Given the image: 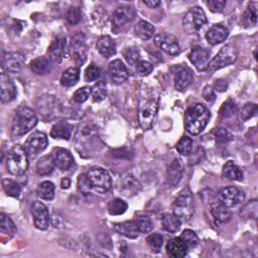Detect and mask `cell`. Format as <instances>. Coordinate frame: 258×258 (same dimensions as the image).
Returning <instances> with one entry per match:
<instances>
[{"label": "cell", "mask_w": 258, "mask_h": 258, "mask_svg": "<svg viewBox=\"0 0 258 258\" xmlns=\"http://www.w3.org/2000/svg\"><path fill=\"white\" fill-rule=\"evenodd\" d=\"M203 96H204V98H205L208 102H212V101H214L215 98H216V97H215V93H214L212 87H210V86H206V87H205V89H204V91H203Z\"/></svg>", "instance_id": "59"}, {"label": "cell", "mask_w": 258, "mask_h": 258, "mask_svg": "<svg viewBox=\"0 0 258 258\" xmlns=\"http://www.w3.org/2000/svg\"><path fill=\"white\" fill-rule=\"evenodd\" d=\"M100 68L95 64H91L85 71V80L87 82L96 81L100 77Z\"/></svg>", "instance_id": "49"}, {"label": "cell", "mask_w": 258, "mask_h": 258, "mask_svg": "<svg viewBox=\"0 0 258 258\" xmlns=\"http://www.w3.org/2000/svg\"><path fill=\"white\" fill-rule=\"evenodd\" d=\"M207 24L205 12L199 8H192L183 19V27L187 34H195Z\"/></svg>", "instance_id": "10"}, {"label": "cell", "mask_w": 258, "mask_h": 258, "mask_svg": "<svg viewBox=\"0 0 258 258\" xmlns=\"http://www.w3.org/2000/svg\"><path fill=\"white\" fill-rule=\"evenodd\" d=\"M28 154L22 146H15L9 153L7 160V167L9 172L14 176H23L26 174L29 161Z\"/></svg>", "instance_id": "6"}, {"label": "cell", "mask_w": 258, "mask_h": 258, "mask_svg": "<svg viewBox=\"0 0 258 258\" xmlns=\"http://www.w3.org/2000/svg\"><path fill=\"white\" fill-rule=\"evenodd\" d=\"M90 95H91V89L87 88V87H83L75 92L74 100L77 103H84L85 101L88 100Z\"/></svg>", "instance_id": "52"}, {"label": "cell", "mask_w": 258, "mask_h": 258, "mask_svg": "<svg viewBox=\"0 0 258 258\" xmlns=\"http://www.w3.org/2000/svg\"><path fill=\"white\" fill-rule=\"evenodd\" d=\"M102 146L97 128L92 123L80 125L76 135V148L80 155L85 158L94 157L101 151Z\"/></svg>", "instance_id": "2"}, {"label": "cell", "mask_w": 258, "mask_h": 258, "mask_svg": "<svg viewBox=\"0 0 258 258\" xmlns=\"http://www.w3.org/2000/svg\"><path fill=\"white\" fill-rule=\"evenodd\" d=\"M244 21L248 24H252V25H256L257 23V3H251L245 14H244Z\"/></svg>", "instance_id": "46"}, {"label": "cell", "mask_w": 258, "mask_h": 258, "mask_svg": "<svg viewBox=\"0 0 258 258\" xmlns=\"http://www.w3.org/2000/svg\"><path fill=\"white\" fill-rule=\"evenodd\" d=\"M176 149L182 156H189L193 150V141L188 137H184L180 140Z\"/></svg>", "instance_id": "45"}, {"label": "cell", "mask_w": 258, "mask_h": 258, "mask_svg": "<svg viewBox=\"0 0 258 258\" xmlns=\"http://www.w3.org/2000/svg\"><path fill=\"white\" fill-rule=\"evenodd\" d=\"M32 214L34 222L38 229L47 230L50 226V214L47 206L39 201L34 202L32 206Z\"/></svg>", "instance_id": "14"}, {"label": "cell", "mask_w": 258, "mask_h": 258, "mask_svg": "<svg viewBox=\"0 0 258 258\" xmlns=\"http://www.w3.org/2000/svg\"><path fill=\"white\" fill-rule=\"evenodd\" d=\"M96 47L100 55L106 59H109L116 54V44L109 36H103L99 38Z\"/></svg>", "instance_id": "28"}, {"label": "cell", "mask_w": 258, "mask_h": 258, "mask_svg": "<svg viewBox=\"0 0 258 258\" xmlns=\"http://www.w3.org/2000/svg\"><path fill=\"white\" fill-rule=\"evenodd\" d=\"M218 199L228 208L235 207L245 200V194L238 188L231 186L223 188L218 193Z\"/></svg>", "instance_id": "12"}, {"label": "cell", "mask_w": 258, "mask_h": 258, "mask_svg": "<svg viewBox=\"0 0 258 258\" xmlns=\"http://www.w3.org/2000/svg\"><path fill=\"white\" fill-rule=\"evenodd\" d=\"M3 188H4V191L6 192V194L10 197L18 198V197H20V195L22 193L21 186L17 182L10 180V179H6L3 181Z\"/></svg>", "instance_id": "40"}, {"label": "cell", "mask_w": 258, "mask_h": 258, "mask_svg": "<svg viewBox=\"0 0 258 258\" xmlns=\"http://www.w3.org/2000/svg\"><path fill=\"white\" fill-rule=\"evenodd\" d=\"M135 10L131 7L118 8L112 16V25L114 28H121L127 23H131L135 19Z\"/></svg>", "instance_id": "21"}, {"label": "cell", "mask_w": 258, "mask_h": 258, "mask_svg": "<svg viewBox=\"0 0 258 258\" xmlns=\"http://www.w3.org/2000/svg\"><path fill=\"white\" fill-rule=\"evenodd\" d=\"M72 54L73 58L79 65L86 61L87 47L85 44V37L83 34L78 33L72 38Z\"/></svg>", "instance_id": "17"}, {"label": "cell", "mask_w": 258, "mask_h": 258, "mask_svg": "<svg viewBox=\"0 0 258 258\" xmlns=\"http://www.w3.org/2000/svg\"><path fill=\"white\" fill-rule=\"evenodd\" d=\"M37 193H38V196L41 199L51 201L55 197V185L52 182H49V181L43 182L38 187Z\"/></svg>", "instance_id": "38"}, {"label": "cell", "mask_w": 258, "mask_h": 258, "mask_svg": "<svg viewBox=\"0 0 258 258\" xmlns=\"http://www.w3.org/2000/svg\"><path fill=\"white\" fill-rule=\"evenodd\" d=\"M180 238L185 242V244L187 245V247L189 249L195 248L198 245V243H199V238H198L197 234L193 230H190V229L185 230L182 233Z\"/></svg>", "instance_id": "44"}, {"label": "cell", "mask_w": 258, "mask_h": 258, "mask_svg": "<svg viewBox=\"0 0 258 258\" xmlns=\"http://www.w3.org/2000/svg\"><path fill=\"white\" fill-rule=\"evenodd\" d=\"M145 5L151 9H156L161 5V2H158V0H149V2H145Z\"/></svg>", "instance_id": "61"}, {"label": "cell", "mask_w": 258, "mask_h": 258, "mask_svg": "<svg viewBox=\"0 0 258 258\" xmlns=\"http://www.w3.org/2000/svg\"><path fill=\"white\" fill-rule=\"evenodd\" d=\"M124 57H125V60L127 61V63L131 64L132 66L137 65L141 61L140 52L136 48L126 49V51L124 52Z\"/></svg>", "instance_id": "47"}, {"label": "cell", "mask_w": 258, "mask_h": 258, "mask_svg": "<svg viewBox=\"0 0 258 258\" xmlns=\"http://www.w3.org/2000/svg\"><path fill=\"white\" fill-rule=\"evenodd\" d=\"M211 214L217 225L226 223L231 219V212L227 206H225L219 199H211Z\"/></svg>", "instance_id": "18"}, {"label": "cell", "mask_w": 258, "mask_h": 258, "mask_svg": "<svg viewBox=\"0 0 258 258\" xmlns=\"http://www.w3.org/2000/svg\"><path fill=\"white\" fill-rule=\"evenodd\" d=\"M160 104V93L157 89L143 86L139 100V121L144 131L153 127Z\"/></svg>", "instance_id": "1"}, {"label": "cell", "mask_w": 258, "mask_h": 258, "mask_svg": "<svg viewBox=\"0 0 258 258\" xmlns=\"http://www.w3.org/2000/svg\"><path fill=\"white\" fill-rule=\"evenodd\" d=\"M194 78L193 71L189 67H180L175 76V87L179 91H183L189 87Z\"/></svg>", "instance_id": "26"}, {"label": "cell", "mask_w": 258, "mask_h": 258, "mask_svg": "<svg viewBox=\"0 0 258 258\" xmlns=\"http://www.w3.org/2000/svg\"><path fill=\"white\" fill-rule=\"evenodd\" d=\"M189 59L199 71H206L208 64L210 62V53L204 48L195 47L191 51Z\"/></svg>", "instance_id": "20"}, {"label": "cell", "mask_w": 258, "mask_h": 258, "mask_svg": "<svg viewBox=\"0 0 258 258\" xmlns=\"http://www.w3.org/2000/svg\"><path fill=\"white\" fill-rule=\"evenodd\" d=\"M114 229L124 235L127 238L131 239H135L139 236L140 229H139V224H138V220H132V221H126V222H122V223H117L114 224Z\"/></svg>", "instance_id": "27"}, {"label": "cell", "mask_w": 258, "mask_h": 258, "mask_svg": "<svg viewBox=\"0 0 258 258\" xmlns=\"http://www.w3.org/2000/svg\"><path fill=\"white\" fill-rule=\"evenodd\" d=\"M108 213L112 216H118L125 213L127 210V204L121 199H114L108 203Z\"/></svg>", "instance_id": "39"}, {"label": "cell", "mask_w": 258, "mask_h": 258, "mask_svg": "<svg viewBox=\"0 0 258 258\" xmlns=\"http://www.w3.org/2000/svg\"><path fill=\"white\" fill-rule=\"evenodd\" d=\"M66 47H67V39L63 35H58L54 41L52 42L49 48V54L52 60L56 62H61L66 54Z\"/></svg>", "instance_id": "22"}, {"label": "cell", "mask_w": 258, "mask_h": 258, "mask_svg": "<svg viewBox=\"0 0 258 258\" xmlns=\"http://www.w3.org/2000/svg\"><path fill=\"white\" fill-rule=\"evenodd\" d=\"M162 223L165 230L171 233L178 232L182 225V221L175 214H165L162 219Z\"/></svg>", "instance_id": "36"}, {"label": "cell", "mask_w": 258, "mask_h": 258, "mask_svg": "<svg viewBox=\"0 0 258 258\" xmlns=\"http://www.w3.org/2000/svg\"><path fill=\"white\" fill-rule=\"evenodd\" d=\"M0 219H2V232H3V234H5V233H7V234H9L11 237L12 236H14L16 233H17V231H18V229H17V226L15 225V223H14V221L8 216V215H6V214H2L0 215Z\"/></svg>", "instance_id": "41"}, {"label": "cell", "mask_w": 258, "mask_h": 258, "mask_svg": "<svg viewBox=\"0 0 258 258\" xmlns=\"http://www.w3.org/2000/svg\"><path fill=\"white\" fill-rule=\"evenodd\" d=\"M55 160L52 156H45L37 163V172L40 176H49L55 168Z\"/></svg>", "instance_id": "35"}, {"label": "cell", "mask_w": 258, "mask_h": 258, "mask_svg": "<svg viewBox=\"0 0 258 258\" xmlns=\"http://www.w3.org/2000/svg\"><path fill=\"white\" fill-rule=\"evenodd\" d=\"M92 190L99 194H105L112 188V181L108 172L102 168H92L87 174Z\"/></svg>", "instance_id": "8"}, {"label": "cell", "mask_w": 258, "mask_h": 258, "mask_svg": "<svg viewBox=\"0 0 258 258\" xmlns=\"http://www.w3.org/2000/svg\"><path fill=\"white\" fill-rule=\"evenodd\" d=\"M91 95L93 97L94 102H100L106 98L107 90H106V84L103 81H99L97 84H95L91 88Z\"/></svg>", "instance_id": "42"}, {"label": "cell", "mask_w": 258, "mask_h": 258, "mask_svg": "<svg viewBox=\"0 0 258 258\" xmlns=\"http://www.w3.org/2000/svg\"><path fill=\"white\" fill-rule=\"evenodd\" d=\"M136 66H137V71L143 76H147V75L151 74L154 70V66L148 61L141 60Z\"/></svg>", "instance_id": "54"}, {"label": "cell", "mask_w": 258, "mask_h": 258, "mask_svg": "<svg viewBox=\"0 0 258 258\" xmlns=\"http://www.w3.org/2000/svg\"><path fill=\"white\" fill-rule=\"evenodd\" d=\"M73 134V125L66 121H61L55 124L52 128L51 137L53 139L69 141Z\"/></svg>", "instance_id": "30"}, {"label": "cell", "mask_w": 258, "mask_h": 258, "mask_svg": "<svg viewBox=\"0 0 258 258\" xmlns=\"http://www.w3.org/2000/svg\"><path fill=\"white\" fill-rule=\"evenodd\" d=\"M257 112V106L256 104H246L242 109H241V112H240V117L242 120L246 121L248 119H250L251 117H253Z\"/></svg>", "instance_id": "50"}, {"label": "cell", "mask_w": 258, "mask_h": 258, "mask_svg": "<svg viewBox=\"0 0 258 258\" xmlns=\"http://www.w3.org/2000/svg\"><path fill=\"white\" fill-rule=\"evenodd\" d=\"M237 60V50L233 45L224 46L220 52L215 56V58L209 62L206 69L207 72L213 73L219 69L230 66Z\"/></svg>", "instance_id": "9"}, {"label": "cell", "mask_w": 258, "mask_h": 258, "mask_svg": "<svg viewBox=\"0 0 258 258\" xmlns=\"http://www.w3.org/2000/svg\"><path fill=\"white\" fill-rule=\"evenodd\" d=\"M55 165L62 171H69L74 165V159L66 150H59L55 157Z\"/></svg>", "instance_id": "31"}, {"label": "cell", "mask_w": 258, "mask_h": 258, "mask_svg": "<svg viewBox=\"0 0 258 258\" xmlns=\"http://www.w3.org/2000/svg\"><path fill=\"white\" fill-rule=\"evenodd\" d=\"M78 185H79V190L83 193V194H88L89 191L91 190L89 181L87 179L86 175H81L78 179Z\"/></svg>", "instance_id": "58"}, {"label": "cell", "mask_w": 258, "mask_h": 258, "mask_svg": "<svg viewBox=\"0 0 258 258\" xmlns=\"http://www.w3.org/2000/svg\"><path fill=\"white\" fill-rule=\"evenodd\" d=\"M138 224L141 233H150L154 228L151 219L148 217H140L138 219Z\"/></svg>", "instance_id": "53"}, {"label": "cell", "mask_w": 258, "mask_h": 258, "mask_svg": "<svg viewBox=\"0 0 258 258\" xmlns=\"http://www.w3.org/2000/svg\"><path fill=\"white\" fill-rule=\"evenodd\" d=\"M155 43L161 50H163L169 55L176 56V55H179L181 52V47L178 42V39L173 35H169V34L159 35L156 37Z\"/></svg>", "instance_id": "15"}, {"label": "cell", "mask_w": 258, "mask_h": 258, "mask_svg": "<svg viewBox=\"0 0 258 258\" xmlns=\"http://www.w3.org/2000/svg\"><path fill=\"white\" fill-rule=\"evenodd\" d=\"M183 173L184 166L182 164V161L180 159H175L170 165L167 172V180L170 187H175L180 183L183 177Z\"/></svg>", "instance_id": "24"}, {"label": "cell", "mask_w": 258, "mask_h": 258, "mask_svg": "<svg viewBox=\"0 0 258 258\" xmlns=\"http://www.w3.org/2000/svg\"><path fill=\"white\" fill-rule=\"evenodd\" d=\"M118 188L122 195L126 197H132L141 191L142 186L133 175L126 174L120 178Z\"/></svg>", "instance_id": "16"}, {"label": "cell", "mask_w": 258, "mask_h": 258, "mask_svg": "<svg viewBox=\"0 0 258 258\" xmlns=\"http://www.w3.org/2000/svg\"><path fill=\"white\" fill-rule=\"evenodd\" d=\"M237 112V107L234 103H232L231 101H228V102H225L221 109H220V115L224 118H228L232 115H234L235 113Z\"/></svg>", "instance_id": "51"}, {"label": "cell", "mask_w": 258, "mask_h": 258, "mask_svg": "<svg viewBox=\"0 0 258 258\" xmlns=\"http://www.w3.org/2000/svg\"><path fill=\"white\" fill-rule=\"evenodd\" d=\"M80 78V71L77 68H69L66 70L61 78V84L64 87H73L75 86Z\"/></svg>", "instance_id": "37"}, {"label": "cell", "mask_w": 258, "mask_h": 258, "mask_svg": "<svg viewBox=\"0 0 258 258\" xmlns=\"http://www.w3.org/2000/svg\"><path fill=\"white\" fill-rule=\"evenodd\" d=\"M147 242H148L149 246L152 248V250L154 252L158 253L161 251V249L163 247L164 237L160 233H154V234H151L150 236H148Z\"/></svg>", "instance_id": "43"}, {"label": "cell", "mask_w": 258, "mask_h": 258, "mask_svg": "<svg viewBox=\"0 0 258 258\" xmlns=\"http://www.w3.org/2000/svg\"><path fill=\"white\" fill-rule=\"evenodd\" d=\"M31 69L37 75H47L52 70L51 61L46 57H39L31 63Z\"/></svg>", "instance_id": "32"}, {"label": "cell", "mask_w": 258, "mask_h": 258, "mask_svg": "<svg viewBox=\"0 0 258 258\" xmlns=\"http://www.w3.org/2000/svg\"><path fill=\"white\" fill-rule=\"evenodd\" d=\"M215 138L219 144H227L231 140V135L224 128H218L215 132Z\"/></svg>", "instance_id": "55"}, {"label": "cell", "mask_w": 258, "mask_h": 258, "mask_svg": "<svg viewBox=\"0 0 258 258\" xmlns=\"http://www.w3.org/2000/svg\"><path fill=\"white\" fill-rule=\"evenodd\" d=\"M174 214L182 221H189L195 212V203L191 190L187 187L181 191L173 204Z\"/></svg>", "instance_id": "5"}, {"label": "cell", "mask_w": 258, "mask_h": 258, "mask_svg": "<svg viewBox=\"0 0 258 258\" xmlns=\"http://www.w3.org/2000/svg\"><path fill=\"white\" fill-rule=\"evenodd\" d=\"M136 35L143 41L150 40L155 34V27L146 21H140L135 27Z\"/></svg>", "instance_id": "33"}, {"label": "cell", "mask_w": 258, "mask_h": 258, "mask_svg": "<svg viewBox=\"0 0 258 258\" xmlns=\"http://www.w3.org/2000/svg\"><path fill=\"white\" fill-rule=\"evenodd\" d=\"M37 109L45 122L53 121L62 114V106L57 98L51 95H44L37 101Z\"/></svg>", "instance_id": "7"}, {"label": "cell", "mask_w": 258, "mask_h": 258, "mask_svg": "<svg viewBox=\"0 0 258 258\" xmlns=\"http://www.w3.org/2000/svg\"><path fill=\"white\" fill-rule=\"evenodd\" d=\"M188 250L189 248L180 237L170 240L167 245V252L169 256L174 258L185 257L188 253Z\"/></svg>", "instance_id": "29"}, {"label": "cell", "mask_w": 258, "mask_h": 258, "mask_svg": "<svg viewBox=\"0 0 258 258\" xmlns=\"http://www.w3.org/2000/svg\"><path fill=\"white\" fill-rule=\"evenodd\" d=\"M0 90H2V101L4 103L12 102L17 97V87L12 79L6 73L0 76Z\"/></svg>", "instance_id": "19"}, {"label": "cell", "mask_w": 258, "mask_h": 258, "mask_svg": "<svg viewBox=\"0 0 258 258\" xmlns=\"http://www.w3.org/2000/svg\"><path fill=\"white\" fill-rule=\"evenodd\" d=\"M48 147L47 136L43 133L33 134L25 145V150L31 159H35L41 153H43Z\"/></svg>", "instance_id": "11"}, {"label": "cell", "mask_w": 258, "mask_h": 258, "mask_svg": "<svg viewBox=\"0 0 258 258\" xmlns=\"http://www.w3.org/2000/svg\"><path fill=\"white\" fill-rule=\"evenodd\" d=\"M61 186H62V188H63V189H65V190L69 189V188H70V186H71V182H70V180H69L68 178H64V179L62 180Z\"/></svg>", "instance_id": "62"}, {"label": "cell", "mask_w": 258, "mask_h": 258, "mask_svg": "<svg viewBox=\"0 0 258 258\" xmlns=\"http://www.w3.org/2000/svg\"><path fill=\"white\" fill-rule=\"evenodd\" d=\"M215 88H216V90L222 92V91L227 90V84L223 80H217L215 83Z\"/></svg>", "instance_id": "60"}, {"label": "cell", "mask_w": 258, "mask_h": 258, "mask_svg": "<svg viewBox=\"0 0 258 258\" xmlns=\"http://www.w3.org/2000/svg\"><path fill=\"white\" fill-rule=\"evenodd\" d=\"M207 5L211 12L213 13H221L226 6L225 0H208Z\"/></svg>", "instance_id": "56"}, {"label": "cell", "mask_w": 258, "mask_h": 258, "mask_svg": "<svg viewBox=\"0 0 258 258\" xmlns=\"http://www.w3.org/2000/svg\"><path fill=\"white\" fill-rule=\"evenodd\" d=\"M109 75L115 84H122L128 79V72L120 60H114L109 64Z\"/></svg>", "instance_id": "23"}, {"label": "cell", "mask_w": 258, "mask_h": 258, "mask_svg": "<svg viewBox=\"0 0 258 258\" xmlns=\"http://www.w3.org/2000/svg\"><path fill=\"white\" fill-rule=\"evenodd\" d=\"M254 213V214H257V202L255 200L251 201L249 204H247L241 211V215L247 217V218H253L252 217V214L251 213Z\"/></svg>", "instance_id": "57"}, {"label": "cell", "mask_w": 258, "mask_h": 258, "mask_svg": "<svg viewBox=\"0 0 258 258\" xmlns=\"http://www.w3.org/2000/svg\"><path fill=\"white\" fill-rule=\"evenodd\" d=\"M81 20V12L78 8L72 7L66 13V21L71 26H76Z\"/></svg>", "instance_id": "48"}, {"label": "cell", "mask_w": 258, "mask_h": 258, "mask_svg": "<svg viewBox=\"0 0 258 258\" xmlns=\"http://www.w3.org/2000/svg\"><path fill=\"white\" fill-rule=\"evenodd\" d=\"M210 111L202 104L190 107L185 116V127L187 132L193 136L200 135L210 120Z\"/></svg>", "instance_id": "3"}, {"label": "cell", "mask_w": 258, "mask_h": 258, "mask_svg": "<svg viewBox=\"0 0 258 258\" xmlns=\"http://www.w3.org/2000/svg\"><path fill=\"white\" fill-rule=\"evenodd\" d=\"M229 36V31L222 25L213 26L206 34V39L208 43L212 46L218 45L226 41Z\"/></svg>", "instance_id": "25"}, {"label": "cell", "mask_w": 258, "mask_h": 258, "mask_svg": "<svg viewBox=\"0 0 258 258\" xmlns=\"http://www.w3.org/2000/svg\"><path fill=\"white\" fill-rule=\"evenodd\" d=\"M38 123V117L33 109L23 107L15 115L12 125V134L14 137H23L30 133Z\"/></svg>", "instance_id": "4"}, {"label": "cell", "mask_w": 258, "mask_h": 258, "mask_svg": "<svg viewBox=\"0 0 258 258\" xmlns=\"http://www.w3.org/2000/svg\"><path fill=\"white\" fill-rule=\"evenodd\" d=\"M25 61V56L21 53H6L2 58V67L9 73H20L24 67Z\"/></svg>", "instance_id": "13"}, {"label": "cell", "mask_w": 258, "mask_h": 258, "mask_svg": "<svg viewBox=\"0 0 258 258\" xmlns=\"http://www.w3.org/2000/svg\"><path fill=\"white\" fill-rule=\"evenodd\" d=\"M222 174L225 178L231 181H242L243 173L233 162H227L222 170Z\"/></svg>", "instance_id": "34"}]
</instances>
